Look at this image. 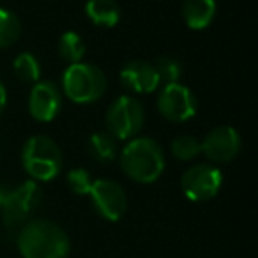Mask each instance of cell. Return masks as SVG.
<instances>
[{
	"mask_svg": "<svg viewBox=\"0 0 258 258\" xmlns=\"http://www.w3.org/2000/svg\"><path fill=\"white\" fill-rule=\"evenodd\" d=\"M41 187L36 180H25L20 186L0 184V216L8 228H18L29 221L30 214L39 207Z\"/></svg>",
	"mask_w": 258,
	"mask_h": 258,
	"instance_id": "obj_4",
	"label": "cell"
},
{
	"mask_svg": "<svg viewBox=\"0 0 258 258\" xmlns=\"http://www.w3.org/2000/svg\"><path fill=\"white\" fill-rule=\"evenodd\" d=\"M68 186L69 189L75 195H80V197H85V195L90 193V187L94 184V179L90 175V172H87L85 168H73L68 172Z\"/></svg>",
	"mask_w": 258,
	"mask_h": 258,
	"instance_id": "obj_21",
	"label": "cell"
},
{
	"mask_svg": "<svg viewBox=\"0 0 258 258\" xmlns=\"http://www.w3.org/2000/svg\"><path fill=\"white\" fill-rule=\"evenodd\" d=\"M22 165L36 182H50L62 170V151L53 138L34 135L22 149Z\"/></svg>",
	"mask_w": 258,
	"mask_h": 258,
	"instance_id": "obj_3",
	"label": "cell"
},
{
	"mask_svg": "<svg viewBox=\"0 0 258 258\" xmlns=\"http://www.w3.org/2000/svg\"><path fill=\"white\" fill-rule=\"evenodd\" d=\"M240 147H242L240 135L232 125H218L211 129L202 142V152L205 158L218 165L233 161L239 156Z\"/></svg>",
	"mask_w": 258,
	"mask_h": 258,
	"instance_id": "obj_10",
	"label": "cell"
},
{
	"mask_svg": "<svg viewBox=\"0 0 258 258\" xmlns=\"http://www.w3.org/2000/svg\"><path fill=\"white\" fill-rule=\"evenodd\" d=\"M89 152L97 163H113L120 154L118 140L108 131H97L89 138Z\"/></svg>",
	"mask_w": 258,
	"mask_h": 258,
	"instance_id": "obj_15",
	"label": "cell"
},
{
	"mask_svg": "<svg viewBox=\"0 0 258 258\" xmlns=\"http://www.w3.org/2000/svg\"><path fill=\"white\" fill-rule=\"evenodd\" d=\"M170 151L180 161H193L202 152V142L191 135H180L170 145Z\"/></svg>",
	"mask_w": 258,
	"mask_h": 258,
	"instance_id": "obj_19",
	"label": "cell"
},
{
	"mask_svg": "<svg viewBox=\"0 0 258 258\" xmlns=\"http://www.w3.org/2000/svg\"><path fill=\"white\" fill-rule=\"evenodd\" d=\"M154 69L159 76V82L163 85H168V83H179V80L182 78V66L179 60L172 57H159L154 62Z\"/></svg>",
	"mask_w": 258,
	"mask_h": 258,
	"instance_id": "obj_20",
	"label": "cell"
},
{
	"mask_svg": "<svg viewBox=\"0 0 258 258\" xmlns=\"http://www.w3.org/2000/svg\"><path fill=\"white\" fill-rule=\"evenodd\" d=\"M62 108V90L51 80L34 83L29 96V111L36 120L51 122Z\"/></svg>",
	"mask_w": 258,
	"mask_h": 258,
	"instance_id": "obj_11",
	"label": "cell"
},
{
	"mask_svg": "<svg viewBox=\"0 0 258 258\" xmlns=\"http://www.w3.org/2000/svg\"><path fill=\"white\" fill-rule=\"evenodd\" d=\"M106 90V76L97 66L78 62L69 64L62 75V92L78 104H89L103 97Z\"/></svg>",
	"mask_w": 258,
	"mask_h": 258,
	"instance_id": "obj_5",
	"label": "cell"
},
{
	"mask_svg": "<svg viewBox=\"0 0 258 258\" xmlns=\"http://www.w3.org/2000/svg\"><path fill=\"white\" fill-rule=\"evenodd\" d=\"M106 131L117 140L135 138L145 124L144 104L131 96H120L111 101L104 117Z\"/></svg>",
	"mask_w": 258,
	"mask_h": 258,
	"instance_id": "obj_6",
	"label": "cell"
},
{
	"mask_svg": "<svg viewBox=\"0 0 258 258\" xmlns=\"http://www.w3.org/2000/svg\"><path fill=\"white\" fill-rule=\"evenodd\" d=\"M16 244L22 258H69L71 253L68 233L50 219H29Z\"/></svg>",
	"mask_w": 258,
	"mask_h": 258,
	"instance_id": "obj_1",
	"label": "cell"
},
{
	"mask_svg": "<svg viewBox=\"0 0 258 258\" xmlns=\"http://www.w3.org/2000/svg\"><path fill=\"white\" fill-rule=\"evenodd\" d=\"M158 110L170 122H186L197 115L198 101L182 83L163 85L158 96Z\"/></svg>",
	"mask_w": 258,
	"mask_h": 258,
	"instance_id": "obj_8",
	"label": "cell"
},
{
	"mask_svg": "<svg viewBox=\"0 0 258 258\" xmlns=\"http://www.w3.org/2000/svg\"><path fill=\"white\" fill-rule=\"evenodd\" d=\"M85 41L78 32H64L58 39V55L62 60L69 62V64H78L82 62V58L85 57Z\"/></svg>",
	"mask_w": 258,
	"mask_h": 258,
	"instance_id": "obj_16",
	"label": "cell"
},
{
	"mask_svg": "<svg viewBox=\"0 0 258 258\" xmlns=\"http://www.w3.org/2000/svg\"><path fill=\"white\" fill-rule=\"evenodd\" d=\"M15 75L25 83H37L41 80V64L30 51H23L13 60Z\"/></svg>",
	"mask_w": 258,
	"mask_h": 258,
	"instance_id": "obj_17",
	"label": "cell"
},
{
	"mask_svg": "<svg viewBox=\"0 0 258 258\" xmlns=\"http://www.w3.org/2000/svg\"><path fill=\"white\" fill-rule=\"evenodd\" d=\"M89 197L97 214L108 221H118L127 211V195H125L124 187L115 180H94Z\"/></svg>",
	"mask_w": 258,
	"mask_h": 258,
	"instance_id": "obj_9",
	"label": "cell"
},
{
	"mask_svg": "<svg viewBox=\"0 0 258 258\" xmlns=\"http://www.w3.org/2000/svg\"><path fill=\"white\" fill-rule=\"evenodd\" d=\"M120 82L135 94H152L161 85L154 66L144 60L127 62L120 71Z\"/></svg>",
	"mask_w": 258,
	"mask_h": 258,
	"instance_id": "obj_12",
	"label": "cell"
},
{
	"mask_svg": "<svg viewBox=\"0 0 258 258\" xmlns=\"http://www.w3.org/2000/svg\"><path fill=\"white\" fill-rule=\"evenodd\" d=\"M216 0H184L182 18L193 30H204L216 18Z\"/></svg>",
	"mask_w": 258,
	"mask_h": 258,
	"instance_id": "obj_13",
	"label": "cell"
},
{
	"mask_svg": "<svg viewBox=\"0 0 258 258\" xmlns=\"http://www.w3.org/2000/svg\"><path fill=\"white\" fill-rule=\"evenodd\" d=\"M85 15L96 27L111 29L120 22V6L117 0H89L85 4Z\"/></svg>",
	"mask_w": 258,
	"mask_h": 258,
	"instance_id": "obj_14",
	"label": "cell"
},
{
	"mask_svg": "<svg viewBox=\"0 0 258 258\" xmlns=\"http://www.w3.org/2000/svg\"><path fill=\"white\" fill-rule=\"evenodd\" d=\"M22 34V22L9 9H0V50L9 48L18 41Z\"/></svg>",
	"mask_w": 258,
	"mask_h": 258,
	"instance_id": "obj_18",
	"label": "cell"
},
{
	"mask_svg": "<svg viewBox=\"0 0 258 258\" xmlns=\"http://www.w3.org/2000/svg\"><path fill=\"white\" fill-rule=\"evenodd\" d=\"M223 186V173L216 165L198 163L182 173L180 187L187 200L207 202L219 193Z\"/></svg>",
	"mask_w": 258,
	"mask_h": 258,
	"instance_id": "obj_7",
	"label": "cell"
},
{
	"mask_svg": "<svg viewBox=\"0 0 258 258\" xmlns=\"http://www.w3.org/2000/svg\"><path fill=\"white\" fill-rule=\"evenodd\" d=\"M118 158H120L122 172L135 182L152 184L165 172V152L154 138H131L120 151Z\"/></svg>",
	"mask_w": 258,
	"mask_h": 258,
	"instance_id": "obj_2",
	"label": "cell"
},
{
	"mask_svg": "<svg viewBox=\"0 0 258 258\" xmlns=\"http://www.w3.org/2000/svg\"><path fill=\"white\" fill-rule=\"evenodd\" d=\"M6 104H8V90H6L4 83L0 82V115L4 113Z\"/></svg>",
	"mask_w": 258,
	"mask_h": 258,
	"instance_id": "obj_22",
	"label": "cell"
}]
</instances>
